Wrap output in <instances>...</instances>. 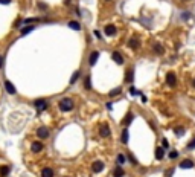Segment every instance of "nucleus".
<instances>
[{
    "instance_id": "obj_6",
    "label": "nucleus",
    "mask_w": 195,
    "mask_h": 177,
    "mask_svg": "<svg viewBox=\"0 0 195 177\" xmlns=\"http://www.w3.org/2000/svg\"><path fill=\"white\" fill-rule=\"evenodd\" d=\"M128 46H130L131 49H139V46H140L139 38H137V37H131V38H130V41H128Z\"/></svg>"
},
{
    "instance_id": "obj_5",
    "label": "nucleus",
    "mask_w": 195,
    "mask_h": 177,
    "mask_svg": "<svg viewBox=\"0 0 195 177\" xmlns=\"http://www.w3.org/2000/svg\"><path fill=\"white\" fill-rule=\"evenodd\" d=\"M104 32H105V35L113 37V35H116V26L115 25H107L105 29H104Z\"/></svg>"
},
{
    "instance_id": "obj_2",
    "label": "nucleus",
    "mask_w": 195,
    "mask_h": 177,
    "mask_svg": "<svg viewBox=\"0 0 195 177\" xmlns=\"http://www.w3.org/2000/svg\"><path fill=\"white\" fill-rule=\"evenodd\" d=\"M49 134H50V131H49V128L44 127V125L40 127V128L37 130V137H40V139H47Z\"/></svg>"
},
{
    "instance_id": "obj_18",
    "label": "nucleus",
    "mask_w": 195,
    "mask_h": 177,
    "mask_svg": "<svg viewBox=\"0 0 195 177\" xmlns=\"http://www.w3.org/2000/svg\"><path fill=\"white\" fill-rule=\"evenodd\" d=\"M84 87L87 88V90H91V78L87 75L85 76V81H84Z\"/></svg>"
},
{
    "instance_id": "obj_25",
    "label": "nucleus",
    "mask_w": 195,
    "mask_h": 177,
    "mask_svg": "<svg viewBox=\"0 0 195 177\" xmlns=\"http://www.w3.org/2000/svg\"><path fill=\"white\" fill-rule=\"evenodd\" d=\"M125 162H127V157H125L124 154H118V163H119V165H124Z\"/></svg>"
},
{
    "instance_id": "obj_33",
    "label": "nucleus",
    "mask_w": 195,
    "mask_h": 177,
    "mask_svg": "<svg viewBox=\"0 0 195 177\" xmlns=\"http://www.w3.org/2000/svg\"><path fill=\"white\" fill-rule=\"evenodd\" d=\"M193 147H195V137H193V139H192V142H190V144L187 145V148L190 150V148H193Z\"/></svg>"
},
{
    "instance_id": "obj_3",
    "label": "nucleus",
    "mask_w": 195,
    "mask_h": 177,
    "mask_svg": "<svg viewBox=\"0 0 195 177\" xmlns=\"http://www.w3.org/2000/svg\"><path fill=\"white\" fill-rule=\"evenodd\" d=\"M99 134H101V137H110V136H111L110 127H108L107 124H102V125L99 127Z\"/></svg>"
},
{
    "instance_id": "obj_15",
    "label": "nucleus",
    "mask_w": 195,
    "mask_h": 177,
    "mask_svg": "<svg viewBox=\"0 0 195 177\" xmlns=\"http://www.w3.org/2000/svg\"><path fill=\"white\" fill-rule=\"evenodd\" d=\"M41 177H53V169L52 168H43Z\"/></svg>"
},
{
    "instance_id": "obj_26",
    "label": "nucleus",
    "mask_w": 195,
    "mask_h": 177,
    "mask_svg": "<svg viewBox=\"0 0 195 177\" xmlns=\"http://www.w3.org/2000/svg\"><path fill=\"white\" fill-rule=\"evenodd\" d=\"M124 174H125V172H124L122 168H116V169H115V177H124Z\"/></svg>"
},
{
    "instance_id": "obj_28",
    "label": "nucleus",
    "mask_w": 195,
    "mask_h": 177,
    "mask_svg": "<svg viewBox=\"0 0 195 177\" xmlns=\"http://www.w3.org/2000/svg\"><path fill=\"white\" fill-rule=\"evenodd\" d=\"M183 133H184V128H183V127L175 128V134H178V136H180V134H183Z\"/></svg>"
},
{
    "instance_id": "obj_37",
    "label": "nucleus",
    "mask_w": 195,
    "mask_h": 177,
    "mask_svg": "<svg viewBox=\"0 0 195 177\" xmlns=\"http://www.w3.org/2000/svg\"><path fill=\"white\" fill-rule=\"evenodd\" d=\"M172 172H174V171H172V169H168V171H166V175H168V177H169V175H171V174H172Z\"/></svg>"
},
{
    "instance_id": "obj_7",
    "label": "nucleus",
    "mask_w": 195,
    "mask_h": 177,
    "mask_svg": "<svg viewBox=\"0 0 195 177\" xmlns=\"http://www.w3.org/2000/svg\"><path fill=\"white\" fill-rule=\"evenodd\" d=\"M91 169H93V172H101V171L104 169V162H101V160L94 162L93 166H91Z\"/></svg>"
},
{
    "instance_id": "obj_19",
    "label": "nucleus",
    "mask_w": 195,
    "mask_h": 177,
    "mask_svg": "<svg viewBox=\"0 0 195 177\" xmlns=\"http://www.w3.org/2000/svg\"><path fill=\"white\" fill-rule=\"evenodd\" d=\"M133 75H134L133 69H128V70H127V76H125V81H127V82H131V81H133Z\"/></svg>"
},
{
    "instance_id": "obj_4",
    "label": "nucleus",
    "mask_w": 195,
    "mask_h": 177,
    "mask_svg": "<svg viewBox=\"0 0 195 177\" xmlns=\"http://www.w3.org/2000/svg\"><path fill=\"white\" fill-rule=\"evenodd\" d=\"M34 104H35V109H37L38 112H43V110L47 109V102H46L44 99H37Z\"/></svg>"
},
{
    "instance_id": "obj_22",
    "label": "nucleus",
    "mask_w": 195,
    "mask_h": 177,
    "mask_svg": "<svg viewBox=\"0 0 195 177\" xmlns=\"http://www.w3.org/2000/svg\"><path fill=\"white\" fill-rule=\"evenodd\" d=\"M34 31V26H25L23 29H22V35H26V34H29V32H32Z\"/></svg>"
},
{
    "instance_id": "obj_36",
    "label": "nucleus",
    "mask_w": 195,
    "mask_h": 177,
    "mask_svg": "<svg viewBox=\"0 0 195 177\" xmlns=\"http://www.w3.org/2000/svg\"><path fill=\"white\" fill-rule=\"evenodd\" d=\"M162 144H163V147H165V148H168V141H166V139H163V141H162Z\"/></svg>"
},
{
    "instance_id": "obj_30",
    "label": "nucleus",
    "mask_w": 195,
    "mask_h": 177,
    "mask_svg": "<svg viewBox=\"0 0 195 177\" xmlns=\"http://www.w3.org/2000/svg\"><path fill=\"white\" fill-rule=\"evenodd\" d=\"M128 159H130V162H131V163H134V165L137 163V160H136V159H134V157L131 156V154H128Z\"/></svg>"
},
{
    "instance_id": "obj_16",
    "label": "nucleus",
    "mask_w": 195,
    "mask_h": 177,
    "mask_svg": "<svg viewBox=\"0 0 195 177\" xmlns=\"http://www.w3.org/2000/svg\"><path fill=\"white\" fill-rule=\"evenodd\" d=\"M131 121H133V113H127V116H125V119L122 121V125H125V127H128V125L131 124Z\"/></svg>"
},
{
    "instance_id": "obj_27",
    "label": "nucleus",
    "mask_w": 195,
    "mask_h": 177,
    "mask_svg": "<svg viewBox=\"0 0 195 177\" xmlns=\"http://www.w3.org/2000/svg\"><path fill=\"white\" fill-rule=\"evenodd\" d=\"M78 76H79V70H76L75 73H73V76L70 78V82L73 84V82H76V79H78Z\"/></svg>"
},
{
    "instance_id": "obj_13",
    "label": "nucleus",
    "mask_w": 195,
    "mask_h": 177,
    "mask_svg": "<svg viewBox=\"0 0 195 177\" xmlns=\"http://www.w3.org/2000/svg\"><path fill=\"white\" fill-rule=\"evenodd\" d=\"M31 148H32V151H34V153H40V151L44 148V145H43L41 142H34Z\"/></svg>"
},
{
    "instance_id": "obj_14",
    "label": "nucleus",
    "mask_w": 195,
    "mask_h": 177,
    "mask_svg": "<svg viewBox=\"0 0 195 177\" xmlns=\"http://www.w3.org/2000/svg\"><path fill=\"white\" fill-rule=\"evenodd\" d=\"M5 87H6L8 93H11V95H14V93H15V87H14V84H12V82H9V81H5Z\"/></svg>"
},
{
    "instance_id": "obj_9",
    "label": "nucleus",
    "mask_w": 195,
    "mask_h": 177,
    "mask_svg": "<svg viewBox=\"0 0 195 177\" xmlns=\"http://www.w3.org/2000/svg\"><path fill=\"white\" fill-rule=\"evenodd\" d=\"M98 58H99V52H98V50H93V52H91V55H90V58H88L90 66H94V64H96V61H98Z\"/></svg>"
},
{
    "instance_id": "obj_38",
    "label": "nucleus",
    "mask_w": 195,
    "mask_h": 177,
    "mask_svg": "<svg viewBox=\"0 0 195 177\" xmlns=\"http://www.w3.org/2000/svg\"><path fill=\"white\" fill-rule=\"evenodd\" d=\"M192 84H193V87H195V79H193V82H192Z\"/></svg>"
},
{
    "instance_id": "obj_10",
    "label": "nucleus",
    "mask_w": 195,
    "mask_h": 177,
    "mask_svg": "<svg viewBox=\"0 0 195 177\" xmlns=\"http://www.w3.org/2000/svg\"><path fill=\"white\" fill-rule=\"evenodd\" d=\"M152 50H154V54H157V55H163V54H165L163 46L159 44V43H154V44H152Z\"/></svg>"
},
{
    "instance_id": "obj_23",
    "label": "nucleus",
    "mask_w": 195,
    "mask_h": 177,
    "mask_svg": "<svg viewBox=\"0 0 195 177\" xmlns=\"http://www.w3.org/2000/svg\"><path fill=\"white\" fill-rule=\"evenodd\" d=\"M121 141H122V144H127V142H128V130H127V128L124 130V133H122V137H121Z\"/></svg>"
},
{
    "instance_id": "obj_34",
    "label": "nucleus",
    "mask_w": 195,
    "mask_h": 177,
    "mask_svg": "<svg viewBox=\"0 0 195 177\" xmlns=\"http://www.w3.org/2000/svg\"><path fill=\"white\" fill-rule=\"evenodd\" d=\"M38 19H26L25 20V23H32V22H37Z\"/></svg>"
},
{
    "instance_id": "obj_32",
    "label": "nucleus",
    "mask_w": 195,
    "mask_h": 177,
    "mask_svg": "<svg viewBox=\"0 0 195 177\" xmlns=\"http://www.w3.org/2000/svg\"><path fill=\"white\" fill-rule=\"evenodd\" d=\"M11 0H0V5H9Z\"/></svg>"
},
{
    "instance_id": "obj_29",
    "label": "nucleus",
    "mask_w": 195,
    "mask_h": 177,
    "mask_svg": "<svg viewBox=\"0 0 195 177\" xmlns=\"http://www.w3.org/2000/svg\"><path fill=\"white\" fill-rule=\"evenodd\" d=\"M178 157V153L177 151H171L169 153V159H177Z\"/></svg>"
},
{
    "instance_id": "obj_31",
    "label": "nucleus",
    "mask_w": 195,
    "mask_h": 177,
    "mask_svg": "<svg viewBox=\"0 0 195 177\" xmlns=\"http://www.w3.org/2000/svg\"><path fill=\"white\" fill-rule=\"evenodd\" d=\"M130 93H131V95H139V92L136 90L134 87H131V88H130Z\"/></svg>"
},
{
    "instance_id": "obj_12",
    "label": "nucleus",
    "mask_w": 195,
    "mask_h": 177,
    "mask_svg": "<svg viewBox=\"0 0 195 177\" xmlns=\"http://www.w3.org/2000/svg\"><path fill=\"white\" fill-rule=\"evenodd\" d=\"M180 168H183V169L193 168V162H192V160H189V159H186V160H183V162L180 163Z\"/></svg>"
},
{
    "instance_id": "obj_21",
    "label": "nucleus",
    "mask_w": 195,
    "mask_h": 177,
    "mask_svg": "<svg viewBox=\"0 0 195 177\" xmlns=\"http://www.w3.org/2000/svg\"><path fill=\"white\" fill-rule=\"evenodd\" d=\"M69 28H72V29H75V31H79V29H81V25H79L78 22H70V23H69Z\"/></svg>"
},
{
    "instance_id": "obj_35",
    "label": "nucleus",
    "mask_w": 195,
    "mask_h": 177,
    "mask_svg": "<svg viewBox=\"0 0 195 177\" xmlns=\"http://www.w3.org/2000/svg\"><path fill=\"white\" fill-rule=\"evenodd\" d=\"M93 34H94V37H96V38H101V32H99V31H94Z\"/></svg>"
},
{
    "instance_id": "obj_8",
    "label": "nucleus",
    "mask_w": 195,
    "mask_h": 177,
    "mask_svg": "<svg viewBox=\"0 0 195 177\" xmlns=\"http://www.w3.org/2000/svg\"><path fill=\"white\" fill-rule=\"evenodd\" d=\"M166 82H168L169 85H175L177 78H175V73H174V72H169V73L166 75Z\"/></svg>"
},
{
    "instance_id": "obj_24",
    "label": "nucleus",
    "mask_w": 195,
    "mask_h": 177,
    "mask_svg": "<svg viewBox=\"0 0 195 177\" xmlns=\"http://www.w3.org/2000/svg\"><path fill=\"white\" fill-rule=\"evenodd\" d=\"M121 92H122V88H121V87H116L115 90H111V92H110L108 95H110V96H118V95H119Z\"/></svg>"
},
{
    "instance_id": "obj_17",
    "label": "nucleus",
    "mask_w": 195,
    "mask_h": 177,
    "mask_svg": "<svg viewBox=\"0 0 195 177\" xmlns=\"http://www.w3.org/2000/svg\"><path fill=\"white\" fill-rule=\"evenodd\" d=\"M163 156H165V150H163L162 147H157V148H156V157H157V159H162Z\"/></svg>"
},
{
    "instance_id": "obj_11",
    "label": "nucleus",
    "mask_w": 195,
    "mask_h": 177,
    "mask_svg": "<svg viewBox=\"0 0 195 177\" xmlns=\"http://www.w3.org/2000/svg\"><path fill=\"white\" fill-rule=\"evenodd\" d=\"M111 57H113V60H115V61H116L118 64H124V57L121 55V52H118V50H115Z\"/></svg>"
},
{
    "instance_id": "obj_20",
    "label": "nucleus",
    "mask_w": 195,
    "mask_h": 177,
    "mask_svg": "<svg viewBox=\"0 0 195 177\" xmlns=\"http://www.w3.org/2000/svg\"><path fill=\"white\" fill-rule=\"evenodd\" d=\"M8 172H9V168L8 166H0V175H2V177H5V175H8Z\"/></svg>"
},
{
    "instance_id": "obj_1",
    "label": "nucleus",
    "mask_w": 195,
    "mask_h": 177,
    "mask_svg": "<svg viewBox=\"0 0 195 177\" xmlns=\"http://www.w3.org/2000/svg\"><path fill=\"white\" fill-rule=\"evenodd\" d=\"M58 106H60V110H61V112H70V110H73V107H75L73 99H70V98H63Z\"/></svg>"
}]
</instances>
